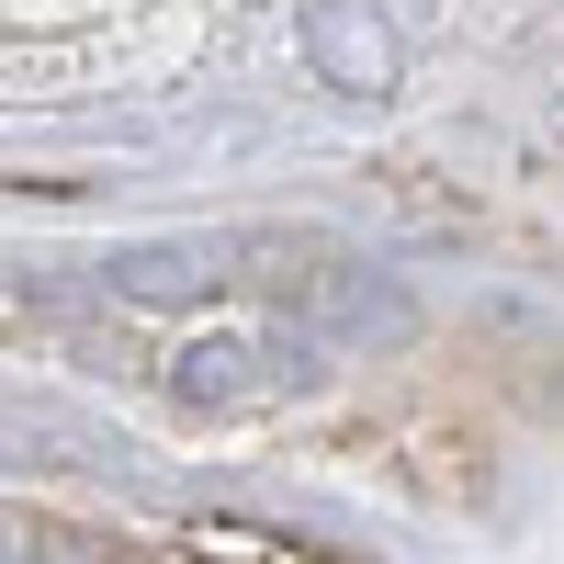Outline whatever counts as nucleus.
<instances>
[{
	"mask_svg": "<svg viewBox=\"0 0 564 564\" xmlns=\"http://www.w3.org/2000/svg\"><path fill=\"white\" fill-rule=\"evenodd\" d=\"M305 45H316L327 90H350V102H372V90H395V34H384V12H372V0H316Z\"/></svg>",
	"mask_w": 564,
	"mask_h": 564,
	"instance_id": "f257e3e1",
	"label": "nucleus"
},
{
	"mask_svg": "<svg viewBox=\"0 0 564 564\" xmlns=\"http://www.w3.org/2000/svg\"><path fill=\"white\" fill-rule=\"evenodd\" d=\"M249 361H260V350L215 339V350H181V372H170V384L193 395V406H238V395H260V384H271V372H249Z\"/></svg>",
	"mask_w": 564,
	"mask_h": 564,
	"instance_id": "f03ea898",
	"label": "nucleus"
}]
</instances>
